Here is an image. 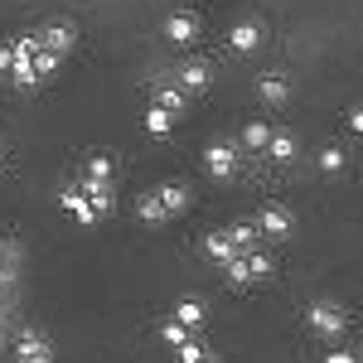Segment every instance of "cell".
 <instances>
[{"label":"cell","mask_w":363,"mask_h":363,"mask_svg":"<svg viewBox=\"0 0 363 363\" xmlns=\"http://www.w3.org/2000/svg\"><path fill=\"white\" fill-rule=\"evenodd\" d=\"M310 325L325 330V335H335L339 325H344V315H339V306H315V310H310Z\"/></svg>","instance_id":"obj_1"},{"label":"cell","mask_w":363,"mask_h":363,"mask_svg":"<svg viewBox=\"0 0 363 363\" xmlns=\"http://www.w3.org/2000/svg\"><path fill=\"white\" fill-rule=\"evenodd\" d=\"M208 174H218V179L233 174V150H228V145H213V150H208Z\"/></svg>","instance_id":"obj_2"},{"label":"cell","mask_w":363,"mask_h":363,"mask_svg":"<svg viewBox=\"0 0 363 363\" xmlns=\"http://www.w3.org/2000/svg\"><path fill=\"white\" fill-rule=\"evenodd\" d=\"M262 228H267L272 238H286V233H291V213H286V208H267V213H262Z\"/></svg>","instance_id":"obj_3"},{"label":"cell","mask_w":363,"mask_h":363,"mask_svg":"<svg viewBox=\"0 0 363 363\" xmlns=\"http://www.w3.org/2000/svg\"><path fill=\"white\" fill-rule=\"evenodd\" d=\"M257 44H262V29H257V25H238V29H233V49L247 54V49H257Z\"/></svg>","instance_id":"obj_4"},{"label":"cell","mask_w":363,"mask_h":363,"mask_svg":"<svg viewBox=\"0 0 363 363\" xmlns=\"http://www.w3.org/2000/svg\"><path fill=\"white\" fill-rule=\"evenodd\" d=\"M194 20H189V15H174V20H169V39H174V44H184V39H194Z\"/></svg>","instance_id":"obj_5"},{"label":"cell","mask_w":363,"mask_h":363,"mask_svg":"<svg viewBox=\"0 0 363 363\" xmlns=\"http://www.w3.org/2000/svg\"><path fill=\"white\" fill-rule=\"evenodd\" d=\"M145 126H150V136H165L169 126H174V116H169L165 107H150V116H145Z\"/></svg>","instance_id":"obj_6"},{"label":"cell","mask_w":363,"mask_h":363,"mask_svg":"<svg viewBox=\"0 0 363 363\" xmlns=\"http://www.w3.org/2000/svg\"><path fill=\"white\" fill-rule=\"evenodd\" d=\"M140 218H145V223H160V218H165V203H160V194H145V199H140Z\"/></svg>","instance_id":"obj_7"},{"label":"cell","mask_w":363,"mask_h":363,"mask_svg":"<svg viewBox=\"0 0 363 363\" xmlns=\"http://www.w3.org/2000/svg\"><path fill=\"white\" fill-rule=\"evenodd\" d=\"M174 315H179V325H199V320H203V306H199V301H179Z\"/></svg>","instance_id":"obj_8"},{"label":"cell","mask_w":363,"mask_h":363,"mask_svg":"<svg viewBox=\"0 0 363 363\" xmlns=\"http://www.w3.org/2000/svg\"><path fill=\"white\" fill-rule=\"evenodd\" d=\"M20 359H25V363H54V359H49V349H44V344H34V339L20 349Z\"/></svg>","instance_id":"obj_9"},{"label":"cell","mask_w":363,"mask_h":363,"mask_svg":"<svg viewBox=\"0 0 363 363\" xmlns=\"http://www.w3.org/2000/svg\"><path fill=\"white\" fill-rule=\"evenodd\" d=\"M262 97H267V102H286V83H281V78H267V83H262Z\"/></svg>","instance_id":"obj_10"},{"label":"cell","mask_w":363,"mask_h":363,"mask_svg":"<svg viewBox=\"0 0 363 363\" xmlns=\"http://www.w3.org/2000/svg\"><path fill=\"white\" fill-rule=\"evenodd\" d=\"M267 140H272V155H277V160H291V150H296L291 136H267Z\"/></svg>","instance_id":"obj_11"},{"label":"cell","mask_w":363,"mask_h":363,"mask_svg":"<svg viewBox=\"0 0 363 363\" xmlns=\"http://www.w3.org/2000/svg\"><path fill=\"white\" fill-rule=\"evenodd\" d=\"M184 87L203 92V87H208V73H203V68H184Z\"/></svg>","instance_id":"obj_12"},{"label":"cell","mask_w":363,"mask_h":363,"mask_svg":"<svg viewBox=\"0 0 363 363\" xmlns=\"http://www.w3.org/2000/svg\"><path fill=\"white\" fill-rule=\"evenodd\" d=\"M208 252H213V257H223V262H228V257H233V242H228L223 233H213V238H208Z\"/></svg>","instance_id":"obj_13"},{"label":"cell","mask_w":363,"mask_h":363,"mask_svg":"<svg viewBox=\"0 0 363 363\" xmlns=\"http://www.w3.org/2000/svg\"><path fill=\"white\" fill-rule=\"evenodd\" d=\"M320 165L330 169V174H335V169H344V150H325V155H320Z\"/></svg>","instance_id":"obj_14"},{"label":"cell","mask_w":363,"mask_h":363,"mask_svg":"<svg viewBox=\"0 0 363 363\" xmlns=\"http://www.w3.org/2000/svg\"><path fill=\"white\" fill-rule=\"evenodd\" d=\"M247 145H267V126H247Z\"/></svg>","instance_id":"obj_15"},{"label":"cell","mask_w":363,"mask_h":363,"mask_svg":"<svg viewBox=\"0 0 363 363\" xmlns=\"http://www.w3.org/2000/svg\"><path fill=\"white\" fill-rule=\"evenodd\" d=\"M10 58H15V54H10V49H5V44H0V68H5V63H10Z\"/></svg>","instance_id":"obj_16"},{"label":"cell","mask_w":363,"mask_h":363,"mask_svg":"<svg viewBox=\"0 0 363 363\" xmlns=\"http://www.w3.org/2000/svg\"><path fill=\"white\" fill-rule=\"evenodd\" d=\"M330 363H354V359H349V354H335V359H330Z\"/></svg>","instance_id":"obj_17"}]
</instances>
